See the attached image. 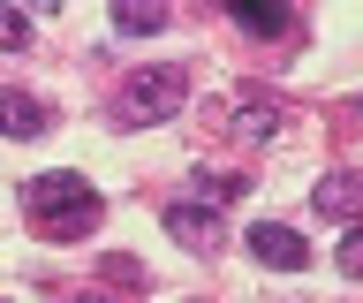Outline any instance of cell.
Returning a JSON list of instances; mask_svg holds the SVG:
<instances>
[{
  "label": "cell",
  "instance_id": "obj_3",
  "mask_svg": "<svg viewBox=\"0 0 363 303\" xmlns=\"http://www.w3.org/2000/svg\"><path fill=\"white\" fill-rule=\"evenodd\" d=\"M242 243H250L257 265H272V273H303V265H311V243H303L295 228H280V220H257Z\"/></svg>",
  "mask_w": 363,
  "mask_h": 303
},
{
  "label": "cell",
  "instance_id": "obj_13",
  "mask_svg": "<svg viewBox=\"0 0 363 303\" xmlns=\"http://www.w3.org/2000/svg\"><path fill=\"white\" fill-rule=\"evenodd\" d=\"M23 8H38V16H61V8H68V0H23Z\"/></svg>",
  "mask_w": 363,
  "mask_h": 303
},
{
  "label": "cell",
  "instance_id": "obj_14",
  "mask_svg": "<svg viewBox=\"0 0 363 303\" xmlns=\"http://www.w3.org/2000/svg\"><path fill=\"white\" fill-rule=\"evenodd\" d=\"M68 303H113V296H68Z\"/></svg>",
  "mask_w": 363,
  "mask_h": 303
},
{
  "label": "cell",
  "instance_id": "obj_11",
  "mask_svg": "<svg viewBox=\"0 0 363 303\" xmlns=\"http://www.w3.org/2000/svg\"><path fill=\"white\" fill-rule=\"evenodd\" d=\"M23 46H30V16L16 0H0V53H23Z\"/></svg>",
  "mask_w": 363,
  "mask_h": 303
},
{
  "label": "cell",
  "instance_id": "obj_9",
  "mask_svg": "<svg viewBox=\"0 0 363 303\" xmlns=\"http://www.w3.org/2000/svg\"><path fill=\"white\" fill-rule=\"evenodd\" d=\"M356 205H363L356 175H325V182H318V212H325V220H356Z\"/></svg>",
  "mask_w": 363,
  "mask_h": 303
},
{
  "label": "cell",
  "instance_id": "obj_5",
  "mask_svg": "<svg viewBox=\"0 0 363 303\" xmlns=\"http://www.w3.org/2000/svg\"><path fill=\"white\" fill-rule=\"evenodd\" d=\"M227 16H235L250 38H288V31H295V8H288V0H227Z\"/></svg>",
  "mask_w": 363,
  "mask_h": 303
},
{
  "label": "cell",
  "instance_id": "obj_2",
  "mask_svg": "<svg viewBox=\"0 0 363 303\" xmlns=\"http://www.w3.org/2000/svg\"><path fill=\"white\" fill-rule=\"evenodd\" d=\"M189 106V69L182 61H144V69L121 76V99H113V121L121 129H159Z\"/></svg>",
  "mask_w": 363,
  "mask_h": 303
},
{
  "label": "cell",
  "instance_id": "obj_4",
  "mask_svg": "<svg viewBox=\"0 0 363 303\" xmlns=\"http://www.w3.org/2000/svg\"><path fill=\"white\" fill-rule=\"evenodd\" d=\"M167 235H174V243H189L197 258H212V250L227 243L220 212H212V205H197V197H182V205H167Z\"/></svg>",
  "mask_w": 363,
  "mask_h": 303
},
{
  "label": "cell",
  "instance_id": "obj_7",
  "mask_svg": "<svg viewBox=\"0 0 363 303\" xmlns=\"http://www.w3.org/2000/svg\"><path fill=\"white\" fill-rule=\"evenodd\" d=\"M174 16V0H113V31L121 38H159Z\"/></svg>",
  "mask_w": 363,
  "mask_h": 303
},
{
  "label": "cell",
  "instance_id": "obj_12",
  "mask_svg": "<svg viewBox=\"0 0 363 303\" xmlns=\"http://www.w3.org/2000/svg\"><path fill=\"white\" fill-rule=\"evenodd\" d=\"M333 265H340V273H348V280L363 273V235H356V228L340 235V250H333Z\"/></svg>",
  "mask_w": 363,
  "mask_h": 303
},
{
  "label": "cell",
  "instance_id": "obj_10",
  "mask_svg": "<svg viewBox=\"0 0 363 303\" xmlns=\"http://www.w3.org/2000/svg\"><path fill=\"white\" fill-rule=\"evenodd\" d=\"M189 189H197V205L220 212V205H235L250 182H242V175H220V167H197V175H189Z\"/></svg>",
  "mask_w": 363,
  "mask_h": 303
},
{
  "label": "cell",
  "instance_id": "obj_1",
  "mask_svg": "<svg viewBox=\"0 0 363 303\" xmlns=\"http://www.w3.org/2000/svg\"><path fill=\"white\" fill-rule=\"evenodd\" d=\"M23 220H30L45 243H84V235L106 220V205H99V189H91L84 175L53 167V175H30V182H23Z\"/></svg>",
  "mask_w": 363,
  "mask_h": 303
},
{
  "label": "cell",
  "instance_id": "obj_8",
  "mask_svg": "<svg viewBox=\"0 0 363 303\" xmlns=\"http://www.w3.org/2000/svg\"><path fill=\"white\" fill-rule=\"evenodd\" d=\"M227 129L242 144H265V137H280V106H272V99H242V106L227 114Z\"/></svg>",
  "mask_w": 363,
  "mask_h": 303
},
{
  "label": "cell",
  "instance_id": "obj_6",
  "mask_svg": "<svg viewBox=\"0 0 363 303\" xmlns=\"http://www.w3.org/2000/svg\"><path fill=\"white\" fill-rule=\"evenodd\" d=\"M45 99H30V92H16V84H0V137H45Z\"/></svg>",
  "mask_w": 363,
  "mask_h": 303
}]
</instances>
